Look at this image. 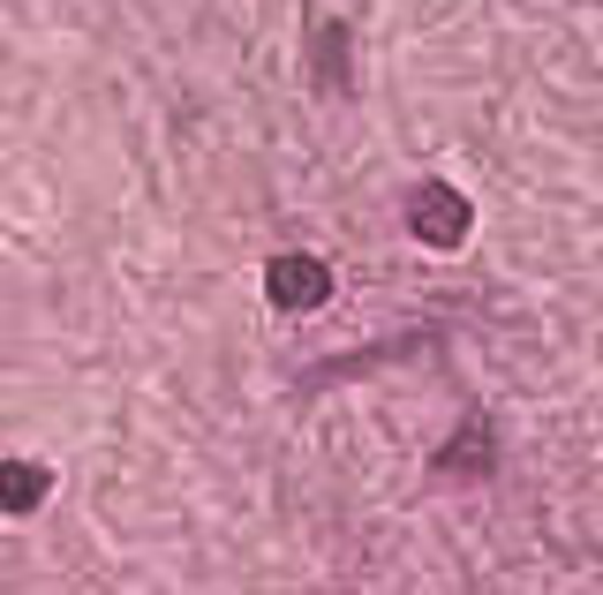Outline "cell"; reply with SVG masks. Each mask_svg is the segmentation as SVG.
<instances>
[{
    "mask_svg": "<svg viewBox=\"0 0 603 595\" xmlns=\"http://www.w3.org/2000/svg\"><path fill=\"white\" fill-rule=\"evenodd\" d=\"M468 226H475L468 196H461V189H445V181H423V189L408 196V234H415L423 249H461V242H468Z\"/></svg>",
    "mask_w": 603,
    "mask_h": 595,
    "instance_id": "obj_1",
    "label": "cell"
},
{
    "mask_svg": "<svg viewBox=\"0 0 603 595\" xmlns=\"http://www.w3.org/2000/svg\"><path fill=\"white\" fill-rule=\"evenodd\" d=\"M264 295H272V309H317V301L332 295V272L317 264V256H272V272H264Z\"/></svg>",
    "mask_w": 603,
    "mask_h": 595,
    "instance_id": "obj_2",
    "label": "cell"
},
{
    "mask_svg": "<svg viewBox=\"0 0 603 595\" xmlns=\"http://www.w3.org/2000/svg\"><path fill=\"white\" fill-rule=\"evenodd\" d=\"M0 506H8V512L45 506V468H31V460H8V468H0Z\"/></svg>",
    "mask_w": 603,
    "mask_h": 595,
    "instance_id": "obj_3",
    "label": "cell"
}]
</instances>
